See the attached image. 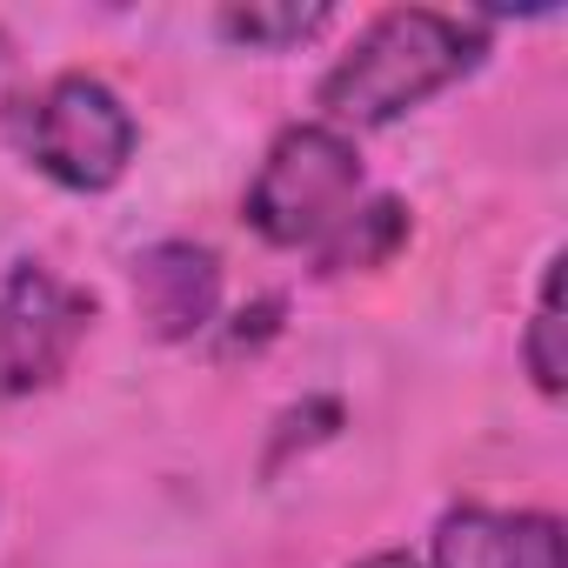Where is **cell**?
Instances as JSON below:
<instances>
[{
    "mask_svg": "<svg viewBox=\"0 0 568 568\" xmlns=\"http://www.w3.org/2000/svg\"><path fill=\"white\" fill-rule=\"evenodd\" d=\"M281 435H274V448H267V468H281L288 462V448L302 442V448H315V442H328L335 428H342V402H302V408H288L274 422Z\"/></svg>",
    "mask_w": 568,
    "mask_h": 568,
    "instance_id": "30bf717a",
    "label": "cell"
},
{
    "mask_svg": "<svg viewBox=\"0 0 568 568\" xmlns=\"http://www.w3.org/2000/svg\"><path fill=\"white\" fill-rule=\"evenodd\" d=\"M422 568H561V521L548 508H481L462 501L435 521Z\"/></svg>",
    "mask_w": 568,
    "mask_h": 568,
    "instance_id": "8992f818",
    "label": "cell"
},
{
    "mask_svg": "<svg viewBox=\"0 0 568 568\" xmlns=\"http://www.w3.org/2000/svg\"><path fill=\"white\" fill-rule=\"evenodd\" d=\"M94 315L101 302L48 261H21L0 274V402L54 388L74 368Z\"/></svg>",
    "mask_w": 568,
    "mask_h": 568,
    "instance_id": "277c9868",
    "label": "cell"
},
{
    "mask_svg": "<svg viewBox=\"0 0 568 568\" xmlns=\"http://www.w3.org/2000/svg\"><path fill=\"white\" fill-rule=\"evenodd\" d=\"M8 134L28 154V168L48 174L68 194H108V187H121L128 168H134V154H141V121L88 68H68L48 88H34L28 101H14Z\"/></svg>",
    "mask_w": 568,
    "mask_h": 568,
    "instance_id": "7a4b0ae2",
    "label": "cell"
},
{
    "mask_svg": "<svg viewBox=\"0 0 568 568\" xmlns=\"http://www.w3.org/2000/svg\"><path fill=\"white\" fill-rule=\"evenodd\" d=\"M408 201H395V194H368V201H355L348 207V221L315 247V274L322 281H335V274H368V267H388L395 254H402V241H408Z\"/></svg>",
    "mask_w": 568,
    "mask_h": 568,
    "instance_id": "52a82bcc",
    "label": "cell"
},
{
    "mask_svg": "<svg viewBox=\"0 0 568 568\" xmlns=\"http://www.w3.org/2000/svg\"><path fill=\"white\" fill-rule=\"evenodd\" d=\"M134 315L161 348L221 328V254L207 241H154L128 261Z\"/></svg>",
    "mask_w": 568,
    "mask_h": 568,
    "instance_id": "5b68a950",
    "label": "cell"
},
{
    "mask_svg": "<svg viewBox=\"0 0 568 568\" xmlns=\"http://www.w3.org/2000/svg\"><path fill=\"white\" fill-rule=\"evenodd\" d=\"M368 174H362V148L355 134L328 128V121H295L281 128L241 194V221L267 241V247H322L348 207L362 201Z\"/></svg>",
    "mask_w": 568,
    "mask_h": 568,
    "instance_id": "3957f363",
    "label": "cell"
},
{
    "mask_svg": "<svg viewBox=\"0 0 568 568\" xmlns=\"http://www.w3.org/2000/svg\"><path fill=\"white\" fill-rule=\"evenodd\" d=\"M322 28H335L328 0H241V8L214 14V34L241 54H295Z\"/></svg>",
    "mask_w": 568,
    "mask_h": 568,
    "instance_id": "ba28073f",
    "label": "cell"
},
{
    "mask_svg": "<svg viewBox=\"0 0 568 568\" xmlns=\"http://www.w3.org/2000/svg\"><path fill=\"white\" fill-rule=\"evenodd\" d=\"M481 61H488V28L475 14L388 8L348 41V54H335V68L315 88V108L342 134L395 128L435 94L462 88Z\"/></svg>",
    "mask_w": 568,
    "mask_h": 568,
    "instance_id": "6da1fadb",
    "label": "cell"
},
{
    "mask_svg": "<svg viewBox=\"0 0 568 568\" xmlns=\"http://www.w3.org/2000/svg\"><path fill=\"white\" fill-rule=\"evenodd\" d=\"M355 568H422V555H408V548H375V555H362Z\"/></svg>",
    "mask_w": 568,
    "mask_h": 568,
    "instance_id": "7c38bea8",
    "label": "cell"
},
{
    "mask_svg": "<svg viewBox=\"0 0 568 568\" xmlns=\"http://www.w3.org/2000/svg\"><path fill=\"white\" fill-rule=\"evenodd\" d=\"M8 54H14V41H8V28H0V61H8Z\"/></svg>",
    "mask_w": 568,
    "mask_h": 568,
    "instance_id": "4fadbf2b",
    "label": "cell"
},
{
    "mask_svg": "<svg viewBox=\"0 0 568 568\" xmlns=\"http://www.w3.org/2000/svg\"><path fill=\"white\" fill-rule=\"evenodd\" d=\"M561 254H548L541 267V295H535V315L521 328V368L535 382L541 402H561L568 395V348H561Z\"/></svg>",
    "mask_w": 568,
    "mask_h": 568,
    "instance_id": "9c48e42d",
    "label": "cell"
},
{
    "mask_svg": "<svg viewBox=\"0 0 568 568\" xmlns=\"http://www.w3.org/2000/svg\"><path fill=\"white\" fill-rule=\"evenodd\" d=\"M267 335H281V302L267 295V302H254V308H241V315H227V328H221V355H254Z\"/></svg>",
    "mask_w": 568,
    "mask_h": 568,
    "instance_id": "8fae6325",
    "label": "cell"
}]
</instances>
